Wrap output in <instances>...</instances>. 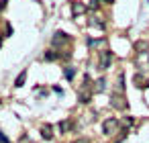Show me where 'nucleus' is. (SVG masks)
<instances>
[{"label": "nucleus", "mask_w": 149, "mask_h": 143, "mask_svg": "<svg viewBox=\"0 0 149 143\" xmlns=\"http://www.w3.org/2000/svg\"><path fill=\"white\" fill-rule=\"evenodd\" d=\"M112 61V53L110 51H102V57H100V70H106Z\"/></svg>", "instance_id": "obj_1"}, {"label": "nucleus", "mask_w": 149, "mask_h": 143, "mask_svg": "<svg viewBox=\"0 0 149 143\" xmlns=\"http://www.w3.org/2000/svg\"><path fill=\"white\" fill-rule=\"evenodd\" d=\"M116 125H118V121H116V119H108V121H104V133H106V135H110V131H112Z\"/></svg>", "instance_id": "obj_2"}, {"label": "nucleus", "mask_w": 149, "mask_h": 143, "mask_svg": "<svg viewBox=\"0 0 149 143\" xmlns=\"http://www.w3.org/2000/svg\"><path fill=\"white\" fill-rule=\"evenodd\" d=\"M25 78H27V72H21V74L17 76V80H15V86H17V88H21V86L25 84Z\"/></svg>", "instance_id": "obj_3"}, {"label": "nucleus", "mask_w": 149, "mask_h": 143, "mask_svg": "<svg viewBox=\"0 0 149 143\" xmlns=\"http://www.w3.org/2000/svg\"><path fill=\"white\" fill-rule=\"evenodd\" d=\"M41 135H43V139H51V127L45 125V127L41 129Z\"/></svg>", "instance_id": "obj_4"}, {"label": "nucleus", "mask_w": 149, "mask_h": 143, "mask_svg": "<svg viewBox=\"0 0 149 143\" xmlns=\"http://www.w3.org/2000/svg\"><path fill=\"white\" fill-rule=\"evenodd\" d=\"M84 10H86V8H84L82 4H74V13H76V15H78V13H84Z\"/></svg>", "instance_id": "obj_5"}, {"label": "nucleus", "mask_w": 149, "mask_h": 143, "mask_svg": "<svg viewBox=\"0 0 149 143\" xmlns=\"http://www.w3.org/2000/svg\"><path fill=\"white\" fill-rule=\"evenodd\" d=\"M55 57H57V53H53V51L45 53V59H49V61H51V59H55Z\"/></svg>", "instance_id": "obj_6"}, {"label": "nucleus", "mask_w": 149, "mask_h": 143, "mask_svg": "<svg viewBox=\"0 0 149 143\" xmlns=\"http://www.w3.org/2000/svg\"><path fill=\"white\" fill-rule=\"evenodd\" d=\"M74 74H76V72H74L72 68H68V70H65V78H74Z\"/></svg>", "instance_id": "obj_7"}, {"label": "nucleus", "mask_w": 149, "mask_h": 143, "mask_svg": "<svg viewBox=\"0 0 149 143\" xmlns=\"http://www.w3.org/2000/svg\"><path fill=\"white\" fill-rule=\"evenodd\" d=\"M57 127H59V131H61V133H63V131H65V129H68V123H65V121H63V123H59V125H57Z\"/></svg>", "instance_id": "obj_8"}, {"label": "nucleus", "mask_w": 149, "mask_h": 143, "mask_svg": "<svg viewBox=\"0 0 149 143\" xmlns=\"http://www.w3.org/2000/svg\"><path fill=\"white\" fill-rule=\"evenodd\" d=\"M137 49H147V43H137Z\"/></svg>", "instance_id": "obj_9"}, {"label": "nucleus", "mask_w": 149, "mask_h": 143, "mask_svg": "<svg viewBox=\"0 0 149 143\" xmlns=\"http://www.w3.org/2000/svg\"><path fill=\"white\" fill-rule=\"evenodd\" d=\"M98 90H104V80H98Z\"/></svg>", "instance_id": "obj_10"}, {"label": "nucleus", "mask_w": 149, "mask_h": 143, "mask_svg": "<svg viewBox=\"0 0 149 143\" xmlns=\"http://www.w3.org/2000/svg\"><path fill=\"white\" fill-rule=\"evenodd\" d=\"M76 143H88V139H80V141H76Z\"/></svg>", "instance_id": "obj_11"}, {"label": "nucleus", "mask_w": 149, "mask_h": 143, "mask_svg": "<svg viewBox=\"0 0 149 143\" xmlns=\"http://www.w3.org/2000/svg\"><path fill=\"white\" fill-rule=\"evenodd\" d=\"M106 2H112V0H106Z\"/></svg>", "instance_id": "obj_12"}]
</instances>
